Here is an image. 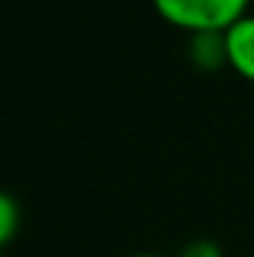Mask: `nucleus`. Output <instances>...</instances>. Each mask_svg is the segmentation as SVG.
Segmentation results:
<instances>
[{"instance_id":"4","label":"nucleus","mask_w":254,"mask_h":257,"mask_svg":"<svg viewBox=\"0 0 254 257\" xmlns=\"http://www.w3.org/2000/svg\"><path fill=\"white\" fill-rule=\"evenodd\" d=\"M21 224V206L12 194H0V245H9Z\"/></svg>"},{"instance_id":"2","label":"nucleus","mask_w":254,"mask_h":257,"mask_svg":"<svg viewBox=\"0 0 254 257\" xmlns=\"http://www.w3.org/2000/svg\"><path fill=\"white\" fill-rule=\"evenodd\" d=\"M224 48H227V66L254 84V15L248 12L233 27L224 30Z\"/></svg>"},{"instance_id":"3","label":"nucleus","mask_w":254,"mask_h":257,"mask_svg":"<svg viewBox=\"0 0 254 257\" xmlns=\"http://www.w3.org/2000/svg\"><path fill=\"white\" fill-rule=\"evenodd\" d=\"M191 60L197 66H203V69L227 66L224 33H197V36H191Z\"/></svg>"},{"instance_id":"1","label":"nucleus","mask_w":254,"mask_h":257,"mask_svg":"<svg viewBox=\"0 0 254 257\" xmlns=\"http://www.w3.org/2000/svg\"><path fill=\"white\" fill-rule=\"evenodd\" d=\"M251 0H153V9L168 24L197 33H224L248 15Z\"/></svg>"},{"instance_id":"6","label":"nucleus","mask_w":254,"mask_h":257,"mask_svg":"<svg viewBox=\"0 0 254 257\" xmlns=\"http://www.w3.org/2000/svg\"><path fill=\"white\" fill-rule=\"evenodd\" d=\"M132 257H165V254H132Z\"/></svg>"},{"instance_id":"5","label":"nucleus","mask_w":254,"mask_h":257,"mask_svg":"<svg viewBox=\"0 0 254 257\" xmlns=\"http://www.w3.org/2000/svg\"><path fill=\"white\" fill-rule=\"evenodd\" d=\"M180 257H224V254H221L218 242H212V239H194V242H189L183 248Z\"/></svg>"}]
</instances>
